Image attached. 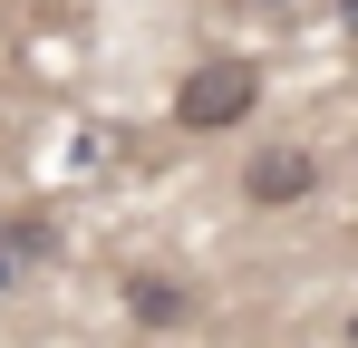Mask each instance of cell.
Wrapping results in <instances>:
<instances>
[{
	"label": "cell",
	"mask_w": 358,
	"mask_h": 348,
	"mask_svg": "<svg viewBox=\"0 0 358 348\" xmlns=\"http://www.w3.org/2000/svg\"><path fill=\"white\" fill-rule=\"evenodd\" d=\"M252 107H262V58H242V49H213L175 78V126L184 136H223Z\"/></svg>",
	"instance_id": "cell-1"
},
{
	"label": "cell",
	"mask_w": 358,
	"mask_h": 348,
	"mask_svg": "<svg viewBox=\"0 0 358 348\" xmlns=\"http://www.w3.org/2000/svg\"><path fill=\"white\" fill-rule=\"evenodd\" d=\"M320 194V155L310 145H262L252 165H242V203H262V213H291Z\"/></svg>",
	"instance_id": "cell-2"
},
{
	"label": "cell",
	"mask_w": 358,
	"mask_h": 348,
	"mask_svg": "<svg viewBox=\"0 0 358 348\" xmlns=\"http://www.w3.org/2000/svg\"><path fill=\"white\" fill-rule=\"evenodd\" d=\"M126 310H136L145 329H184V319H194V290H184L175 271H126Z\"/></svg>",
	"instance_id": "cell-3"
},
{
	"label": "cell",
	"mask_w": 358,
	"mask_h": 348,
	"mask_svg": "<svg viewBox=\"0 0 358 348\" xmlns=\"http://www.w3.org/2000/svg\"><path fill=\"white\" fill-rule=\"evenodd\" d=\"M10 271H20V261H10V252H0V290H10Z\"/></svg>",
	"instance_id": "cell-4"
},
{
	"label": "cell",
	"mask_w": 358,
	"mask_h": 348,
	"mask_svg": "<svg viewBox=\"0 0 358 348\" xmlns=\"http://www.w3.org/2000/svg\"><path fill=\"white\" fill-rule=\"evenodd\" d=\"M252 10H281V0H252Z\"/></svg>",
	"instance_id": "cell-5"
},
{
	"label": "cell",
	"mask_w": 358,
	"mask_h": 348,
	"mask_svg": "<svg viewBox=\"0 0 358 348\" xmlns=\"http://www.w3.org/2000/svg\"><path fill=\"white\" fill-rule=\"evenodd\" d=\"M349 348H358V319H349Z\"/></svg>",
	"instance_id": "cell-6"
}]
</instances>
